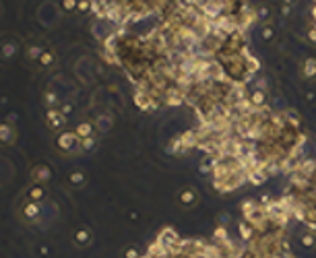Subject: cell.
<instances>
[{
    "mask_svg": "<svg viewBox=\"0 0 316 258\" xmlns=\"http://www.w3.org/2000/svg\"><path fill=\"white\" fill-rule=\"evenodd\" d=\"M95 149H98V141H95V137L81 141V151H95Z\"/></svg>",
    "mask_w": 316,
    "mask_h": 258,
    "instance_id": "ac0fdd59",
    "label": "cell"
},
{
    "mask_svg": "<svg viewBox=\"0 0 316 258\" xmlns=\"http://www.w3.org/2000/svg\"><path fill=\"white\" fill-rule=\"evenodd\" d=\"M25 198H29L33 202H42L44 205V202L48 200V190L42 184H31V186L25 188Z\"/></svg>",
    "mask_w": 316,
    "mask_h": 258,
    "instance_id": "52a82bcc",
    "label": "cell"
},
{
    "mask_svg": "<svg viewBox=\"0 0 316 258\" xmlns=\"http://www.w3.org/2000/svg\"><path fill=\"white\" fill-rule=\"evenodd\" d=\"M56 62H58L56 54H54L50 48H44V50H42V54H39L37 60H35L37 69H42V71H50V69H54V66H56Z\"/></svg>",
    "mask_w": 316,
    "mask_h": 258,
    "instance_id": "ba28073f",
    "label": "cell"
},
{
    "mask_svg": "<svg viewBox=\"0 0 316 258\" xmlns=\"http://www.w3.org/2000/svg\"><path fill=\"white\" fill-rule=\"evenodd\" d=\"M54 149L60 155H77L81 151V139L75 134V130H60L54 139Z\"/></svg>",
    "mask_w": 316,
    "mask_h": 258,
    "instance_id": "6da1fadb",
    "label": "cell"
},
{
    "mask_svg": "<svg viewBox=\"0 0 316 258\" xmlns=\"http://www.w3.org/2000/svg\"><path fill=\"white\" fill-rule=\"evenodd\" d=\"M91 242H93V234L89 227L81 225L73 232V244L77 248H87V246H91Z\"/></svg>",
    "mask_w": 316,
    "mask_h": 258,
    "instance_id": "8992f818",
    "label": "cell"
},
{
    "mask_svg": "<svg viewBox=\"0 0 316 258\" xmlns=\"http://www.w3.org/2000/svg\"><path fill=\"white\" fill-rule=\"evenodd\" d=\"M281 12H283V15H290V6L283 4V6H281Z\"/></svg>",
    "mask_w": 316,
    "mask_h": 258,
    "instance_id": "4316f807",
    "label": "cell"
},
{
    "mask_svg": "<svg viewBox=\"0 0 316 258\" xmlns=\"http://www.w3.org/2000/svg\"><path fill=\"white\" fill-rule=\"evenodd\" d=\"M91 8H93V0H79V6H77L79 12H83V15H85V12H89Z\"/></svg>",
    "mask_w": 316,
    "mask_h": 258,
    "instance_id": "44dd1931",
    "label": "cell"
},
{
    "mask_svg": "<svg viewBox=\"0 0 316 258\" xmlns=\"http://www.w3.org/2000/svg\"><path fill=\"white\" fill-rule=\"evenodd\" d=\"M296 2V0H283V4H287V6H292Z\"/></svg>",
    "mask_w": 316,
    "mask_h": 258,
    "instance_id": "83f0119b",
    "label": "cell"
},
{
    "mask_svg": "<svg viewBox=\"0 0 316 258\" xmlns=\"http://www.w3.org/2000/svg\"><path fill=\"white\" fill-rule=\"evenodd\" d=\"M238 232H240V240L244 242V244H248L252 238H254V227L250 225V223H246V221H242L240 223V227H238Z\"/></svg>",
    "mask_w": 316,
    "mask_h": 258,
    "instance_id": "5bb4252c",
    "label": "cell"
},
{
    "mask_svg": "<svg viewBox=\"0 0 316 258\" xmlns=\"http://www.w3.org/2000/svg\"><path fill=\"white\" fill-rule=\"evenodd\" d=\"M302 244H304L306 248H314L316 246V236L310 232V234H306V236H302Z\"/></svg>",
    "mask_w": 316,
    "mask_h": 258,
    "instance_id": "7402d4cb",
    "label": "cell"
},
{
    "mask_svg": "<svg viewBox=\"0 0 316 258\" xmlns=\"http://www.w3.org/2000/svg\"><path fill=\"white\" fill-rule=\"evenodd\" d=\"M302 77L308 81L316 79V58H306L302 62Z\"/></svg>",
    "mask_w": 316,
    "mask_h": 258,
    "instance_id": "4fadbf2b",
    "label": "cell"
},
{
    "mask_svg": "<svg viewBox=\"0 0 316 258\" xmlns=\"http://www.w3.org/2000/svg\"><path fill=\"white\" fill-rule=\"evenodd\" d=\"M197 200H199V194H197V190L195 188H184L178 192V202H180L182 207H192V205H197Z\"/></svg>",
    "mask_w": 316,
    "mask_h": 258,
    "instance_id": "9c48e42d",
    "label": "cell"
},
{
    "mask_svg": "<svg viewBox=\"0 0 316 258\" xmlns=\"http://www.w3.org/2000/svg\"><path fill=\"white\" fill-rule=\"evenodd\" d=\"M12 54H15V44H2L0 46V56H2L4 60H8Z\"/></svg>",
    "mask_w": 316,
    "mask_h": 258,
    "instance_id": "d6986e66",
    "label": "cell"
},
{
    "mask_svg": "<svg viewBox=\"0 0 316 258\" xmlns=\"http://www.w3.org/2000/svg\"><path fill=\"white\" fill-rule=\"evenodd\" d=\"M66 182H68L71 188H81V186H85V182H87V173L83 170H73L71 173L66 175Z\"/></svg>",
    "mask_w": 316,
    "mask_h": 258,
    "instance_id": "30bf717a",
    "label": "cell"
},
{
    "mask_svg": "<svg viewBox=\"0 0 316 258\" xmlns=\"http://www.w3.org/2000/svg\"><path fill=\"white\" fill-rule=\"evenodd\" d=\"M46 122H48V126L52 128V130H64V126H66V114L62 112V110H48L46 112Z\"/></svg>",
    "mask_w": 316,
    "mask_h": 258,
    "instance_id": "5b68a950",
    "label": "cell"
},
{
    "mask_svg": "<svg viewBox=\"0 0 316 258\" xmlns=\"http://www.w3.org/2000/svg\"><path fill=\"white\" fill-rule=\"evenodd\" d=\"M75 134L81 141L91 139V137H95V124H93V122H81V124L75 128Z\"/></svg>",
    "mask_w": 316,
    "mask_h": 258,
    "instance_id": "8fae6325",
    "label": "cell"
},
{
    "mask_svg": "<svg viewBox=\"0 0 316 258\" xmlns=\"http://www.w3.org/2000/svg\"><path fill=\"white\" fill-rule=\"evenodd\" d=\"M308 39L312 44H316V25H312L310 29H308Z\"/></svg>",
    "mask_w": 316,
    "mask_h": 258,
    "instance_id": "d4e9b609",
    "label": "cell"
},
{
    "mask_svg": "<svg viewBox=\"0 0 316 258\" xmlns=\"http://www.w3.org/2000/svg\"><path fill=\"white\" fill-rule=\"evenodd\" d=\"M256 15H258V21H269V19H271V8H269V6L256 8Z\"/></svg>",
    "mask_w": 316,
    "mask_h": 258,
    "instance_id": "603a6c76",
    "label": "cell"
},
{
    "mask_svg": "<svg viewBox=\"0 0 316 258\" xmlns=\"http://www.w3.org/2000/svg\"><path fill=\"white\" fill-rule=\"evenodd\" d=\"M42 46H29V48H27V58H29L31 62H35L37 60V56H39V54H42Z\"/></svg>",
    "mask_w": 316,
    "mask_h": 258,
    "instance_id": "ffe728a7",
    "label": "cell"
},
{
    "mask_svg": "<svg viewBox=\"0 0 316 258\" xmlns=\"http://www.w3.org/2000/svg\"><path fill=\"white\" fill-rule=\"evenodd\" d=\"M275 35H277V31H275V27H273V25H269V23L260 25V37H263V42H267V44L273 42Z\"/></svg>",
    "mask_w": 316,
    "mask_h": 258,
    "instance_id": "2e32d148",
    "label": "cell"
},
{
    "mask_svg": "<svg viewBox=\"0 0 316 258\" xmlns=\"http://www.w3.org/2000/svg\"><path fill=\"white\" fill-rule=\"evenodd\" d=\"M44 103H46V110H56V107H58V95L54 93L52 89H48L44 93Z\"/></svg>",
    "mask_w": 316,
    "mask_h": 258,
    "instance_id": "9a60e30c",
    "label": "cell"
},
{
    "mask_svg": "<svg viewBox=\"0 0 316 258\" xmlns=\"http://www.w3.org/2000/svg\"><path fill=\"white\" fill-rule=\"evenodd\" d=\"M42 215H44V207H42V202H33L29 198H23L19 202V207H17V217L25 223V225H35L39 223V219H42Z\"/></svg>",
    "mask_w": 316,
    "mask_h": 258,
    "instance_id": "7a4b0ae2",
    "label": "cell"
},
{
    "mask_svg": "<svg viewBox=\"0 0 316 258\" xmlns=\"http://www.w3.org/2000/svg\"><path fill=\"white\" fill-rule=\"evenodd\" d=\"M77 6H79V0H60V8L66 15H73L77 12Z\"/></svg>",
    "mask_w": 316,
    "mask_h": 258,
    "instance_id": "e0dca14e",
    "label": "cell"
},
{
    "mask_svg": "<svg viewBox=\"0 0 316 258\" xmlns=\"http://www.w3.org/2000/svg\"><path fill=\"white\" fill-rule=\"evenodd\" d=\"M29 178H31L33 184L46 186V184L52 180V168L46 166V164H35V166L29 170Z\"/></svg>",
    "mask_w": 316,
    "mask_h": 258,
    "instance_id": "3957f363",
    "label": "cell"
},
{
    "mask_svg": "<svg viewBox=\"0 0 316 258\" xmlns=\"http://www.w3.org/2000/svg\"><path fill=\"white\" fill-rule=\"evenodd\" d=\"M310 2H312V4H316V0H310Z\"/></svg>",
    "mask_w": 316,
    "mask_h": 258,
    "instance_id": "f1b7e54d",
    "label": "cell"
},
{
    "mask_svg": "<svg viewBox=\"0 0 316 258\" xmlns=\"http://www.w3.org/2000/svg\"><path fill=\"white\" fill-rule=\"evenodd\" d=\"M248 99H250V103H252L254 107H265V105H269V103H267V93H265V89H254V91H250V93H248Z\"/></svg>",
    "mask_w": 316,
    "mask_h": 258,
    "instance_id": "7c38bea8",
    "label": "cell"
},
{
    "mask_svg": "<svg viewBox=\"0 0 316 258\" xmlns=\"http://www.w3.org/2000/svg\"><path fill=\"white\" fill-rule=\"evenodd\" d=\"M141 254H143V252H141L139 248H132V246L124 250V256H126V258H141Z\"/></svg>",
    "mask_w": 316,
    "mask_h": 258,
    "instance_id": "cb8c5ba5",
    "label": "cell"
},
{
    "mask_svg": "<svg viewBox=\"0 0 316 258\" xmlns=\"http://www.w3.org/2000/svg\"><path fill=\"white\" fill-rule=\"evenodd\" d=\"M17 143V126L10 122H0V147H10Z\"/></svg>",
    "mask_w": 316,
    "mask_h": 258,
    "instance_id": "277c9868",
    "label": "cell"
},
{
    "mask_svg": "<svg viewBox=\"0 0 316 258\" xmlns=\"http://www.w3.org/2000/svg\"><path fill=\"white\" fill-rule=\"evenodd\" d=\"M62 112L68 116V114H71V105H68V103H66V105H62Z\"/></svg>",
    "mask_w": 316,
    "mask_h": 258,
    "instance_id": "484cf974",
    "label": "cell"
}]
</instances>
